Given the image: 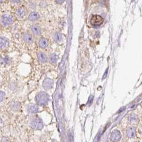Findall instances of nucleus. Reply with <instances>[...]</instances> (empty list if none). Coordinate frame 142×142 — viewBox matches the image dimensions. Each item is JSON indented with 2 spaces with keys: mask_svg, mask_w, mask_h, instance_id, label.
Segmentation results:
<instances>
[{
  "mask_svg": "<svg viewBox=\"0 0 142 142\" xmlns=\"http://www.w3.org/2000/svg\"><path fill=\"white\" fill-rule=\"evenodd\" d=\"M40 18V15L36 12H32L28 16V19L31 21H35Z\"/></svg>",
  "mask_w": 142,
  "mask_h": 142,
  "instance_id": "nucleus-12",
  "label": "nucleus"
},
{
  "mask_svg": "<svg viewBox=\"0 0 142 142\" xmlns=\"http://www.w3.org/2000/svg\"><path fill=\"white\" fill-rule=\"evenodd\" d=\"M48 44H49V42H48V40L43 38V37L40 39V40H39V45L41 48H45L47 47H48Z\"/></svg>",
  "mask_w": 142,
  "mask_h": 142,
  "instance_id": "nucleus-14",
  "label": "nucleus"
},
{
  "mask_svg": "<svg viewBox=\"0 0 142 142\" xmlns=\"http://www.w3.org/2000/svg\"><path fill=\"white\" fill-rule=\"evenodd\" d=\"M53 85V81L49 77L45 78L42 84V87L45 90H50L52 89Z\"/></svg>",
  "mask_w": 142,
  "mask_h": 142,
  "instance_id": "nucleus-6",
  "label": "nucleus"
},
{
  "mask_svg": "<svg viewBox=\"0 0 142 142\" xmlns=\"http://www.w3.org/2000/svg\"><path fill=\"white\" fill-rule=\"evenodd\" d=\"M1 22L3 25L5 26L11 25L13 22V18L12 16L8 14L3 15L1 18Z\"/></svg>",
  "mask_w": 142,
  "mask_h": 142,
  "instance_id": "nucleus-4",
  "label": "nucleus"
},
{
  "mask_svg": "<svg viewBox=\"0 0 142 142\" xmlns=\"http://www.w3.org/2000/svg\"><path fill=\"white\" fill-rule=\"evenodd\" d=\"M58 142L57 141H53V142Z\"/></svg>",
  "mask_w": 142,
  "mask_h": 142,
  "instance_id": "nucleus-21",
  "label": "nucleus"
},
{
  "mask_svg": "<svg viewBox=\"0 0 142 142\" xmlns=\"http://www.w3.org/2000/svg\"><path fill=\"white\" fill-rule=\"evenodd\" d=\"M30 125L33 129L41 130L43 127V123L42 120L39 117H35L31 121Z\"/></svg>",
  "mask_w": 142,
  "mask_h": 142,
  "instance_id": "nucleus-2",
  "label": "nucleus"
},
{
  "mask_svg": "<svg viewBox=\"0 0 142 142\" xmlns=\"http://www.w3.org/2000/svg\"><path fill=\"white\" fill-rule=\"evenodd\" d=\"M104 19L100 16L98 15H94L92 16L90 18V22L92 26H98L101 25L103 23Z\"/></svg>",
  "mask_w": 142,
  "mask_h": 142,
  "instance_id": "nucleus-3",
  "label": "nucleus"
},
{
  "mask_svg": "<svg viewBox=\"0 0 142 142\" xmlns=\"http://www.w3.org/2000/svg\"><path fill=\"white\" fill-rule=\"evenodd\" d=\"M138 119L137 116L135 114H131L129 117V120L130 122L132 123H135L137 122Z\"/></svg>",
  "mask_w": 142,
  "mask_h": 142,
  "instance_id": "nucleus-18",
  "label": "nucleus"
},
{
  "mask_svg": "<svg viewBox=\"0 0 142 142\" xmlns=\"http://www.w3.org/2000/svg\"><path fill=\"white\" fill-rule=\"evenodd\" d=\"M37 57H38V59L40 63H44L45 62H47V57L46 55H45L44 52H39Z\"/></svg>",
  "mask_w": 142,
  "mask_h": 142,
  "instance_id": "nucleus-13",
  "label": "nucleus"
},
{
  "mask_svg": "<svg viewBox=\"0 0 142 142\" xmlns=\"http://www.w3.org/2000/svg\"><path fill=\"white\" fill-rule=\"evenodd\" d=\"M9 41L6 37H2L1 38V48L2 49H5L9 45Z\"/></svg>",
  "mask_w": 142,
  "mask_h": 142,
  "instance_id": "nucleus-10",
  "label": "nucleus"
},
{
  "mask_svg": "<svg viewBox=\"0 0 142 142\" xmlns=\"http://www.w3.org/2000/svg\"><path fill=\"white\" fill-rule=\"evenodd\" d=\"M27 110L30 113H35L38 112L39 111V108L35 104H30L27 107Z\"/></svg>",
  "mask_w": 142,
  "mask_h": 142,
  "instance_id": "nucleus-8",
  "label": "nucleus"
},
{
  "mask_svg": "<svg viewBox=\"0 0 142 142\" xmlns=\"http://www.w3.org/2000/svg\"><path fill=\"white\" fill-rule=\"evenodd\" d=\"M31 31L34 35L36 36H39L41 34V29L39 26L36 25H33L31 27Z\"/></svg>",
  "mask_w": 142,
  "mask_h": 142,
  "instance_id": "nucleus-11",
  "label": "nucleus"
},
{
  "mask_svg": "<svg viewBox=\"0 0 142 142\" xmlns=\"http://www.w3.org/2000/svg\"><path fill=\"white\" fill-rule=\"evenodd\" d=\"M5 92H2V91H1V101L3 100V99L4 98V97H5Z\"/></svg>",
  "mask_w": 142,
  "mask_h": 142,
  "instance_id": "nucleus-19",
  "label": "nucleus"
},
{
  "mask_svg": "<svg viewBox=\"0 0 142 142\" xmlns=\"http://www.w3.org/2000/svg\"><path fill=\"white\" fill-rule=\"evenodd\" d=\"M54 39L56 42L60 43L63 41V39L62 34L59 33V32H57V33H56L54 35Z\"/></svg>",
  "mask_w": 142,
  "mask_h": 142,
  "instance_id": "nucleus-16",
  "label": "nucleus"
},
{
  "mask_svg": "<svg viewBox=\"0 0 142 142\" xmlns=\"http://www.w3.org/2000/svg\"><path fill=\"white\" fill-rule=\"evenodd\" d=\"M56 2H57L58 4H62L63 2H64V1H56Z\"/></svg>",
  "mask_w": 142,
  "mask_h": 142,
  "instance_id": "nucleus-20",
  "label": "nucleus"
},
{
  "mask_svg": "<svg viewBox=\"0 0 142 142\" xmlns=\"http://www.w3.org/2000/svg\"><path fill=\"white\" fill-rule=\"evenodd\" d=\"M122 137L121 134L118 130H114L111 133L110 136V140L113 142H119Z\"/></svg>",
  "mask_w": 142,
  "mask_h": 142,
  "instance_id": "nucleus-5",
  "label": "nucleus"
},
{
  "mask_svg": "<svg viewBox=\"0 0 142 142\" xmlns=\"http://www.w3.org/2000/svg\"><path fill=\"white\" fill-rule=\"evenodd\" d=\"M35 100L37 105H46L49 100V95L45 92H40L36 95Z\"/></svg>",
  "mask_w": 142,
  "mask_h": 142,
  "instance_id": "nucleus-1",
  "label": "nucleus"
},
{
  "mask_svg": "<svg viewBox=\"0 0 142 142\" xmlns=\"http://www.w3.org/2000/svg\"><path fill=\"white\" fill-rule=\"evenodd\" d=\"M58 58L57 55L55 53H53L51 55L50 57V62L53 64H55L57 63V61H58Z\"/></svg>",
  "mask_w": 142,
  "mask_h": 142,
  "instance_id": "nucleus-17",
  "label": "nucleus"
},
{
  "mask_svg": "<svg viewBox=\"0 0 142 142\" xmlns=\"http://www.w3.org/2000/svg\"><path fill=\"white\" fill-rule=\"evenodd\" d=\"M126 134L128 138H133L136 135V129L134 127H129L127 128Z\"/></svg>",
  "mask_w": 142,
  "mask_h": 142,
  "instance_id": "nucleus-7",
  "label": "nucleus"
},
{
  "mask_svg": "<svg viewBox=\"0 0 142 142\" xmlns=\"http://www.w3.org/2000/svg\"><path fill=\"white\" fill-rule=\"evenodd\" d=\"M16 15L19 18H23L25 16L26 14V9L24 7H21L17 8L16 10Z\"/></svg>",
  "mask_w": 142,
  "mask_h": 142,
  "instance_id": "nucleus-9",
  "label": "nucleus"
},
{
  "mask_svg": "<svg viewBox=\"0 0 142 142\" xmlns=\"http://www.w3.org/2000/svg\"><path fill=\"white\" fill-rule=\"evenodd\" d=\"M23 38L24 41L27 43H31L33 41V37L28 34H24Z\"/></svg>",
  "mask_w": 142,
  "mask_h": 142,
  "instance_id": "nucleus-15",
  "label": "nucleus"
}]
</instances>
